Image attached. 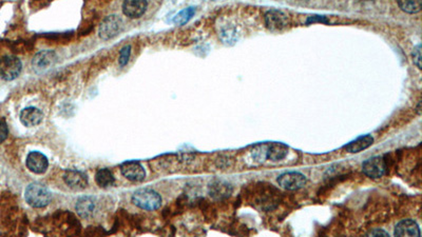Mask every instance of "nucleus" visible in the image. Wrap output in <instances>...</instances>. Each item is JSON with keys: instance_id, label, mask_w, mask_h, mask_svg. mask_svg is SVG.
Masks as SVG:
<instances>
[{"instance_id": "nucleus-1", "label": "nucleus", "mask_w": 422, "mask_h": 237, "mask_svg": "<svg viewBox=\"0 0 422 237\" xmlns=\"http://www.w3.org/2000/svg\"><path fill=\"white\" fill-rule=\"evenodd\" d=\"M26 203L34 208H43L50 204L52 195L47 187L40 183H31L25 189Z\"/></svg>"}, {"instance_id": "nucleus-2", "label": "nucleus", "mask_w": 422, "mask_h": 237, "mask_svg": "<svg viewBox=\"0 0 422 237\" xmlns=\"http://www.w3.org/2000/svg\"><path fill=\"white\" fill-rule=\"evenodd\" d=\"M132 203L138 208L153 211L160 207L161 198L158 193L152 189H141L134 192L132 195Z\"/></svg>"}, {"instance_id": "nucleus-3", "label": "nucleus", "mask_w": 422, "mask_h": 237, "mask_svg": "<svg viewBox=\"0 0 422 237\" xmlns=\"http://www.w3.org/2000/svg\"><path fill=\"white\" fill-rule=\"evenodd\" d=\"M21 61L15 56H4L0 59V78L6 81L16 79L21 73Z\"/></svg>"}, {"instance_id": "nucleus-4", "label": "nucleus", "mask_w": 422, "mask_h": 237, "mask_svg": "<svg viewBox=\"0 0 422 237\" xmlns=\"http://www.w3.org/2000/svg\"><path fill=\"white\" fill-rule=\"evenodd\" d=\"M123 28V21L119 16L111 15L108 16L103 20L100 25L98 34L103 40H109L116 36Z\"/></svg>"}, {"instance_id": "nucleus-5", "label": "nucleus", "mask_w": 422, "mask_h": 237, "mask_svg": "<svg viewBox=\"0 0 422 237\" xmlns=\"http://www.w3.org/2000/svg\"><path fill=\"white\" fill-rule=\"evenodd\" d=\"M265 24L271 31H282L289 24V17L282 11L271 10L265 14Z\"/></svg>"}, {"instance_id": "nucleus-6", "label": "nucleus", "mask_w": 422, "mask_h": 237, "mask_svg": "<svg viewBox=\"0 0 422 237\" xmlns=\"http://www.w3.org/2000/svg\"><path fill=\"white\" fill-rule=\"evenodd\" d=\"M57 55L54 51H41L32 60V67L36 73H42L56 63Z\"/></svg>"}, {"instance_id": "nucleus-7", "label": "nucleus", "mask_w": 422, "mask_h": 237, "mask_svg": "<svg viewBox=\"0 0 422 237\" xmlns=\"http://www.w3.org/2000/svg\"><path fill=\"white\" fill-rule=\"evenodd\" d=\"M279 186L285 190L294 191L301 189L306 183V177L299 172H289L280 175L278 178Z\"/></svg>"}, {"instance_id": "nucleus-8", "label": "nucleus", "mask_w": 422, "mask_h": 237, "mask_svg": "<svg viewBox=\"0 0 422 237\" xmlns=\"http://www.w3.org/2000/svg\"><path fill=\"white\" fill-rule=\"evenodd\" d=\"M362 169L365 175H367V176L371 178L376 179L383 176L385 170H387V164H385L383 157L376 156V157L370 158V159H367L363 163Z\"/></svg>"}, {"instance_id": "nucleus-9", "label": "nucleus", "mask_w": 422, "mask_h": 237, "mask_svg": "<svg viewBox=\"0 0 422 237\" xmlns=\"http://www.w3.org/2000/svg\"><path fill=\"white\" fill-rule=\"evenodd\" d=\"M121 171L124 176L133 182H141L146 177V171L142 165L136 161L125 162L121 166Z\"/></svg>"}, {"instance_id": "nucleus-10", "label": "nucleus", "mask_w": 422, "mask_h": 237, "mask_svg": "<svg viewBox=\"0 0 422 237\" xmlns=\"http://www.w3.org/2000/svg\"><path fill=\"white\" fill-rule=\"evenodd\" d=\"M147 5V0H124L123 12L129 18L137 19L145 14Z\"/></svg>"}, {"instance_id": "nucleus-11", "label": "nucleus", "mask_w": 422, "mask_h": 237, "mask_svg": "<svg viewBox=\"0 0 422 237\" xmlns=\"http://www.w3.org/2000/svg\"><path fill=\"white\" fill-rule=\"evenodd\" d=\"M26 166L35 174H42L47 171L49 166L48 158L40 152H31L26 157Z\"/></svg>"}, {"instance_id": "nucleus-12", "label": "nucleus", "mask_w": 422, "mask_h": 237, "mask_svg": "<svg viewBox=\"0 0 422 237\" xmlns=\"http://www.w3.org/2000/svg\"><path fill=\"white\" fill-rule=\"evenodd\" d=\"M64 180L67 186L73 190H84L88 186L87 175L76 170H68L65 173Z\"/></svg>"}, {"instance_id": "nucleus-13", "label": "nucleus", "mask_w": 422, "mask_h": 237, "mask_svg": "<svg viewBox=\"0 0 422 237\" xmlns=\"http://www.w3.org/2000/svg\"><path fill=\"white\" fill-rule=\"evenodd\" d=\"M42 118H43L42 112L39 109L34 108V107L25 108L20 113V120L22 122V125H24L25 127L37 126L42 121Z\"/></svg>"}, {"instance_id": "nucleus-14", "label": "nucleus", "mask_w": 422, "mask_h": 237, "mask_svg": "<svg viewBox=\"0 0 422 237\" xmlns=\"http://www.w3.org/2000/svg\"><path fill=\"white\" fill-rule=\"evenodd\" d=\"M76 211L80 217L90 218L96 212V200L92 197H82L79 198L76 204Z\"/></svg>"}, {"instance_id": "nucleus-15", "label": "nucleus", "mask_w": 422, "mask_h": 237, "mask_svg": "<svg viewBox=\"0 0 422 237\" xmlns=\"http://www.w3.org/2000/svg\"><path fill=\"white\" fill-rule=\"evenodd\" d=\"M395 235L396 236H416L421 235L419 226L412 219H405L400 222L395 228Z\"/></svg>"}, {"instance_id": "nucleus-16", "label": "nucleus", "mask_w": 422, "mask_h": 237, "mask_svg": "<svg viewBox=\"0 0 422 237\" xmlns=\"http://www.w3.org/2000/svg\"><path fill=\"white\" fill-rule=\"evenodd\" d=\"M232 192V187L226 181L215 180L209 186L210 196L215 199H223L228 197Z\"/></svg>"}, {"instance_id": "nucleus-17", "label": "nucleus", "mask_w": 422, "mask_h": 237, "mask_svg": "<svg viewBox=\"0 0 422 237\" xmlns=\"http://www.w3.org/2000/svg\"><path fill=\"white\" fill-rule=\"evenodd\" d=\"M373 143H374V138L370 135H366L354 140V142H352L351 144H348L345 147V150L349 153H358L365 150V149L367 148H370L373 145Z\"/></svg>"}, {"instance_id": "nucleus-18", "label": "nucleus", "mask_w": 422, "mask_h": 237, "mask_svg": "<svg viewBox=\"0 0 422 237\" xmlns=\"http://www.w3.org/2000/svg\"><path fill=\"white\" fill-rule=\"evenodd\" d=\"M95 180L98 186L104 189L110 188L114 186L115 183V178L113 176L112 172L109 169H106V168L97 171L95 175Z\"/></svg>"}, {"instance_id": "nucleus-19", "label": "nucleus", "mask_w": 422, "mask_h": 237, "mask_svg": "<svg viewBox=\"0 0 422 237\" xmlns=\"http://www.w3.org/2000/svg\"><path fill=\"white\" fill-rule=\"evenodd\" d=\"M287 153H288V149H287V147L281 144H274L272 146L267 147L266 158L274 161L281 160L286 157Z\"/></svg>"}, {"instance_id": "nucleus-20", "label": "nucleus", "mask_w": 422, "mask_h": 237, "mask_svg": "<svg viewBox=\"0 0 422 237\" xmlns=\"http://www.w3.org/2000/svg\"><path fill=\"white\" fill-rule=\"evenodd\" d=\"M398 5L403 12L416 14L421 11L422 0H397Z\"/></svg>"}, {"instance_id": "nucleus-21", "label": "nucleus", "mask_w": 422, "mask_h": 237, "mask_svg": "<svg viewBox=\"0 0 422 237\" xmlns=\"http://www.w3.org/2000/svg\"><path fill=\"white\" fill-rule=\"evenodd\" d=\"M194 14H195V8L194 7H187V8H185V10L179 12L174 17L173 22L176 25H184L192 18Z\"/></svg>"}, {"instance_id": "nucleus-22", "label": "nucleus", "mask_w": 422, "mask_h": 237, "mask_svg": "<svg viewBox=\"0 0 422 237\" xmlns=\"http://www.w3.org/2000/svg\"><path fill=\"white\" fill-rule=\"evenodd\" d=\"M221 38L225 43H233L238 40L237 30L233 28L224 29L221 33Z\"/></svg>"}, {"instance_id": "nucleus-23", "label": "nucleus", "mask_w": 422, "mask_h": 237, "mask_svg": "<svg viewBox=\"0 0 422 237\" xmlns=\"http://www.w3.org/2000/svg\"><path fill=\"white\" fill-rule=\"evenodd\" d=\"M130 54H131V47L130 46H126L121 50V54H120V65H121V67H125L126 65L128 64Z\"/></svg>"}, {"instance_id": "nucleus-24", "label": "nucleus", "mask_w": 422, "mask_h": 237, "mask_svg": "<svg viewBox=\"0 0 422 237\" xmlns=\"http://www.w3.org/2000/svg\"><path fill=\"white\" fill-rule=\"evenodd\" d=\"M7 133H8V130H7L5 120L0 119V144H1L3 140L6 138Z\"/></svg>"}, {"instance_id": "nucleus-25", "label": "nucleus", "mask_w": 422, "mask_h": 237, "mask_svg": "<svg viewBox=\"0 0 422 237\" xmlns=\"http://www.w3.org/2000/svg\"><path fill=\"white\" fill-rule=\"evenodd\" d=\"M413 60H414V64L417 66L418 69H421V46H417L416 49L413 52Z\"/></svg>"}, {"instance_id": "nucleus-26", "label": "nucleus", "mask_w": 422, "mask_h": 237, "mask_svg": "<svg viewBox=\"0 0 422 237\" xmlns=\"http://www.w3.org/2000/svg\"><path fill=\"white\" fill-rule=\"evenodd\" d=\"M367 235H369V236H390L387 232L383 231V230H379V229L373 230V231H371Z\"/></svg>"}]
</instances>
